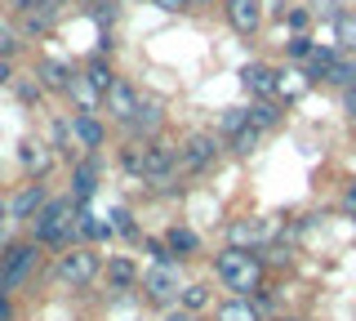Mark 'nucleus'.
<instances>
[{"label":"nucleus","mask_w":356,"mask_h":321,"mask_svg":"<svg viewBox=\"0 0 356 321\" xmlns=\"http://www.w3.org/2000/svg\"><path fill=\"white\" fill-rule=\"evenodd\" d=\"M214 272L222 276V285H227L232 295H254L263 285V259L254 250H236V246H227L214 259Z\"/></svg>","instance_id":"nucleus-1"},{"label":"nucleus","mask_w":356,"mask_h":321,"mask_svg":"<svg viewBox=\"0 0 356 321\" xmlns=\"http://www.w3.org/2000/svg\"><path fill=\"white\" fill-rule=\"evenodd\" d=\"M31 237L36 246H67L76 237V201H44L31 219Z\"/></svg>","instance_id":"nucleus-2"},{"label":"nucleus","mask_w":356,"mask_h":321,"mask_svg":"<svg viewBox=\"0 0 356 321\" xmlns=\"http://www.w3.org/2000/svg\"><path fill=\"white\" fill-rule=\"evenodd\" d=\"M218 152H222L218 134H192L178 148V174H187V179H192V174H205L209 165L218 161Z\"/></svg>","instance_id":"nucleus-3"},{"label":"nucleus","mask_w":356,"mask_h":321,"mask_svg":"<svg viewBox=\"0 0 356 321\" xmlns=\"http://www.w3.org/2000/svg\"><path fill=\"white\" fill-rule=\"evenodd\" d=\"M143 285H147V299H152V304H174V299L183 295V272H178L174 259H161L156 268H147Z\"/></svg>","instance_id":"nucleus-4"},{"label":"nucleus","mask_w":356,"mask_h":321,"mask_svg":"<svg viewBox=\"0 0 356 321\" xmlns=\"http://www.w3.org/2000/svg\"><path fill=\"white\" fill-rule=\"evenodd\" d=\"M98 268H103V263H98V254L81 246V250H67L63 254L58 276H63V285H72V290H85V285L98 276Z\"/></svg>","instance_id":"nucleus-5"},{"label":"nucleus","mask_w":356,"mask_h":321,"mask_svg":"<svg viewBox=\"0 0 356 321\" xmlns=\"http://www.w3.org/2000/svg\"><path fill=\"white\" fill-rule=\"evenodd\" d=\"M36 250H40V246L31 241V246H14V250L5 254V263H0V276H5L9 290H14V285H22V281H27V272L36 268Z\"/></svg>","instance_id":"nucleus-6"},{"label":"nucleus","mask_w":356,"mask_h":321,"mask_svg":"<svg viewBox=\"0 0 356 321\" xmlns=\"http://www.w3.org/2000/svg\"><path fill=\"white\" fill-rule=\"evenodd\" d=\"M67 134L76 139V148L94 152V148H103L107 130H103V120H98L94 112H76V116H72V125H67Z\"/></svg>","instance_id":"nucleus-7"},{"label":"nucleus","mask_w":356,"mask_h":321,"mask_svg":"<svg viewBox=\"0 0 356 321\" xmlns=\"http://www.w3.org/2000/svg\"><path fill=\"white\" fill-rule=\"evenodd\" d=\"M227 23L241 31V36H254V31L263 27V5L259 0H227Z\"/></svg>","instance_id":"nucleus-8"},{"label":"nucleus","mask_w":356,"mask_h":321,"mask_svg":"<svg viewBox=\"0 0 356 321\" xmlns=\"http://www.w3.org/2000/svg\"><path fill=\"white\" fill-rule=\"evenodd\" d=\"M103 103H107V112L116 116L120 125H129V120H134V112H138V103H143V98L134 94V85H125V81H116V85H111V90L103 94Z\"/></svg>","instance_id":"nucleus-9"},{"label":"nucleus","mask_w":356,"mask_h":321,"mask_svg":"<svg viewBox=\"0 0 356 321\" xmlns=\"http://www.w3.org/2000/svg\"><path fill=\"white\" fill-rule=\"evenodd\" d=\"M276 76H281V72L263 68V63H245V68H241V85H245L254 98H272V94H276Z\"/></svg>","instance_id":"nucleus-10"},{"label":"nucleus","mask_w":356,"mask_h":321,"mask_svg":"<svg viewBox=\"0 0 356 321\" xmlns=\"http://www.w3.org/2000/svg\"><path fill=\"white\" fill-rule=\"evenodd\" d=\"M44 201H49V196H44V183H27L14 201H9V219H36Z\"/></svg>","instance_id":"nucleus-11"},{"label":"nucleus","mask_w":356,"mask_h":321,"mask_svg":"<svg viewBox=\"0 0 356 321\" xmlns=\"http://www.w3.org/2000/svg\"><path fill=\"white\" fill-rule=\"evenodd\" d=\"M63 94H72V98H76V112H98V103H103V90H98V85L89 81L85 72H81V76H72Z\"/></svg>","instance_id":"nucleus-12"},{"label":"nucleus","mask_w":356,"mask_h":321,"mask_svg":"<svg viewBox=\"0 0 356 321\" xmlns=\"http://www.w3.org/2000/svg\"><path fill=\"white\" fill-rule=\"evenodd\" d=\"M263 237H267V228L259 224V219H241V224L227 228V246H236V250H259Z\"/></svg>","instance_id":"nucleus-13"},{"label":"nucleus","mask_w":356,"mask_h":321,"mask_svg":"<svg viewBox=\"0 0 356 321\" xmlns=\"http://www.w3.org/2000/svg\"><path fill=\"white\" fill-rule=\"evenodd\" d=\"M161 125H165V107L161 103H138V112H134V120H129V130L138 139H152Z\"/></svg>","instance_id":"nucleus-14"},{"label":"nucleus","mask_w":356,"mask_h":321,"mask_svg":"<svg viewBox=\"0 0 356 321\" xmlns=\"http://www.w3.org/2000/svg\"><path fill=\"white\" fill-rule=\"evenodd\" d=\"M67 81H72V72H67V63H58V58H44L40 68H36V85L40 90H67Z\"/></svg>","instance_id":"nucleus-15"},{"label":"nucleus","mask_w":356,"mask_h":321,"mask_svg":"<svg viewBox=\"0 0 356 321\" xmlns=\"http://www.w3.org/2000/svg\"><path fill=\"white\" fill-rule=\"evenodd\" d=\"M334 40L343 54H356V9H339L334 14Z\"/></svg>","instance_id":"nucleus-16"},{"label":"nucleus","mask_w":356,"mask_h":321,"mask_svg":"<svg viewBox=\"0 0 356 321\" xmlns=\"http://www.w3.org/2000/svg\"><path fill=\"white\" fill-rule=\"evenodd\" d=\"M218 321H263V308L250 304L245 295H236V299H227V304L218 308Z\"/></svg>","instance_id":"nucleus-17"},{"label":"nucleus","mask_w":356,"mask_h":321,"mask_svg":"<svg viewBox=\"0 0 356 321\" xmlns=\"http://www.w3.org/2000/svg\"><path fill=\"white\" fill-rule=\"evenodd\" d=\"M94 187H98V170H94V161H85V165H76V174H72V201H89L94 196Z\"/></svg>","instance_id":"nucleus-18"},{"label":"nucleus","mask_w":356,"mask_h":321,"mask_svg":"<svg viewBox=\"0 0 356 321\" xmlns=\"http://www.w3.org/2000/svg\"><path fill=\"white\" fill-rule=\"evenodd\" d=\"M165 246H170L174 259H187V254L200 250V237H196L192 228H170V232H165Z\"/></svg>","instance_id":"nucleus-19"},{"label":"nucleus","mask_w":356,"mask_h":321,"mask_svg":"<svg viewBox=\"0 0 356 321\" xmlns=\"http://www.w3.org/2000/svg\"><path fill=\"white\" fill-rule=\"evenodd\" d=\"M276 120H281V107H276L272 98H259V103L250 107V125H254V130H263V134L276 125Z\"/></svg>","instance_id":"nucleus-20"},{"label":"nucleus","mask_w":356,"mask_h":321,"mask_svg":"<svg viewBox=\"0 0 356 321\" xmlns=\"http://www.w3.org/2000/svg\"><path fill=\"white\" fill-rule=\"evenodd\" d=\"M325 81H330V85H339V90H348V85H356V63H352V58H343V54H339Z\"/></svg>","instance_id":"nucleus-21"},{"label":"nucleus","mask_w":356,"mask_h":321,"mask_svg":"<svg viewBox=\"0 0 356 321\" xmlns=\"http://www.w3.org/2000/svg\"><path fill=\"white\" fill-rule=\"evenodd\" d=\"M245 125H250V107H227V116H222V125H218V139L241 134Z\"/></svg>","instance_id":"nucleus-22"},{"label":"nucleus","mask_w":356,"mask_h":321,"mask_svg":"<svg viewBox=\"0 0 356 321\" xmlns=\"http://www.w3.org/2000/svg\"><path fill=\"white\" fill-rule=\"evenodd\" d=\"M107 276H111V290H125V285L138 281V272H134V263H129V259H111Z\"/></svg>","instance_id":"nucleus-23"},{"label":"nucleus","mask_w":356,"mask_h":321,"mask_svg":"<svg viewBox=\"0 0 356 321\" xmlns=\"http://www.w3.org/2000/svg\"><path fill=\"white\" fill-rule=\"evenodd\" d=\"M22 165L31 174H44L49 170V152H40V143H22Z\"/></svg>","instance_id":"nucleus-24"},{"label":"nucleus","mask_w":356,"mask_h":321,"mask_svg":"<svg viewBox=\"0 0 356 321\" xmlns=\"http://www.w3.org/2000/svg\"><path fill=\"white\" fill-rule=\"evenodd\" d=\"M259 139H263V130H254V125H245L241 134H232V152L236 157H250L254 148H259Z\"/></svg>","instance_id":"nucleus-25"},{"label":"nucleus","mask_w":356,"mask_h":321,"mask_svg":"<svg viewBox=\"0 0 356 321\" xmlns=\"http://www.w3.org/2000/svg\"><path fill=\"white\" fill-rule=\"evenodd\" d=\"M307 72H285V76H276V90H281V94H289V98H294V94H303L307 90Z\"/></svg>","instance_id":"nucleus-26"},{"label":"nucleus","mask_w":356,"mask_h":321,"mask_svg":"<svg viewBox=\"0 0 356 321\" xmlns=\"http://www.w3.org/2000/svg\"><path fill=\"white\" fill-rule=\"evenodd\" d=\"M178 304H183L187 313H200V308L209 304V290H205V285H183V295H178Z\"/></svg>","instance_id":"nucleus-27"},{"label":"nucleus","mask_w":356,"mask_h":321,"mask_svg":"<svg viewBox=\"0 0 356 321\" xmlns=\"http://www.w3.org/2000/svg\"><path fill=\"white\" fill-rule=\"evenodd\" d=\"M85 76H89V81H94V85H98L103 94L111 90V85H116V76H111V68H107V63H94V68H89Z\"/></svg>","instance_id":"nucleus-28"},{"label":"nucleus","mask_w":356,"mask_h":321,"mask_svg":"<svg viewBox=\"0 0 356 321\" xmlns=\"http://www.w3.org/2000/svg\"><path fill=\"white\" fill-rule=\"evenodd\" d=\"M107 228L120 232V237H129V232H134V214H129V210H111V214H107Z\"/></svg>","instance_id":"nucleus-29"},{"label":"nucleus","mask_w":356,"mask_h":321,"mask_svg":"<svg viewBox=\"0 0 356 321\" xmlns=\"http://www.w3.org/2000/svg\"><path fill=\"white\" fill-rule=\"evenodd\" d=\"M76 232H85V237H107V224H98V214H81L76 219Z\"/></svg>","instance_id":"nucleus-30"},{"label":"nucleus","mask_w":356,"mask_h":321,"mask_svg":"<svg viewBox=\"0 0 356 321\" xmlns=\"http://www.w3.org/2000/svg\"><path fill=\"white\" fill-rule=\"evenodd\" d=\"M285 54H289V58H294V63H303L307 54H312V40L303 36V31H298V36H294V40H289V45H285Z\"/></svg>","instance_id":"nucleus-31"},{"label":"nucleus","mask_w":356,"mask_h":321,"mask_svg":"<svg viewBox=\"0 0 356 321\" xmlns=\"http://www.w3.org/2000/svg\"><path fill=\"white\" fill-rule=\"evenodd\" d=\"M285 23H289V31L298 36V31H307V27H312V14H307V9H289Z\"/></svg>","instance_id":"nucleus-32"},{"label":"nucleus","mask_w":356,"mask_h":321,"mask_svg":"<svg viewBox=\"0 0 356 321\" xmlns=\"http://www.w3.org/2000/svg\"><path fill=\"white\" fill-rule=\"evenodd\" d=\"M14 45H18V40H14V27L0 23V54H14Z\"/></svg>","instance_id":"nucleus-33"},{"label":"nucleus","mask_w":356,"mask_h":321,"mask_svg":"<svg viewBox=\"0 0 356 321\" xmlns=\"http://www.w3.org/2000/svg\"><path fill=\"white\" fill-rule=\"evenodd\" d=\"M152 5H156V9H165V14H183L192 0H152Z\"/></svg>","instance_id":"nucleus-34"},{"label":"nucleus","mask_w":356,"mask_h":321,"mask_svg":"<svg viewBox=\"0 0 356 321\" xmlns=\"http://www.w3.org/2000/svg\"><path fill=\"white\" fill-rule=\"evenodd\" d=\"M343 210H348V214H356V179L343 187Z\"/></svg>","instance_id":"nucleus-35"},{"label":"nucleus","mask_w":356,"mask_h":321,"mask_svg":"<svg viewBox=\"0 0 356 321\" xmlns=\"http://www.w3.org/2000/svg\"><path fill=\"white\" fill-rule=\"evenodd\" d=\"M54 5V0H14V9H22V14H31V9H44Z\"/></svg>","instance_id":"nucleus-36"},{"label":"nucleus","mask_w":356,"mask_h":321,"mask_svg":"<svg viewBox=\"0 0 356 321\" xmlns=\"http://www.w3.org/2000/svg\"><path fill=\"white\" fill-rule=\"evenodd\" d=\"M343 107H348V116H356V85L343 90Z\"/></svg>","instance_id":"nucleus-37"},{"label":"nucleus","mask_w":356,"mask_h":321,"mask_svg":"<svg viewBox=\"0 0 356 321\" xmlns=\"http://www.w3.org/2000/svg\"><path fill=\"white\" fill-rule=\"evenodd\" d=\"M0 321H14V304H9V295L0 299Z\"/></svg>","instance_id":"nucleus-38"},{"label":"nucleus","mask_w":356,"mask_h":321,"mask_svg":"<svg viewBox=\"0 0 356 321\" xmlns=\"http://www.w3.org/2000/svg\"><path fill=\"white\" fill-rule=\"evenodd\" d=\"M9 81V63H5V54H0V85Z\"/></svg>","instance_id":"nucleus-39"},{"label":"nucleus","mask_w":356,"mask_h":321,"mask_svg":"<svg viewBox=\"0 0 356 321\" xmlns=\"http://www.w3.org/2000/svg\"><path fill=\"white\" fill-rule=\"evenodd\" d=\"M5 219H9V210H0V228H5Z\"/></svg>","instance_id":"nucleus-40"},{"label":"nucleus","mask_w":356,"mask_h":321,"mask_svg":"<svg viewBox=\"0 0 356 321\" xmlns=\"http://www.w3.org/2000/svg\"><path fill=\"white\" fill-rule=\"evenodd\" d=\"M196 5H214V0H196Z\"/></svg>","instance_id":"nucleus-41"},{"label":"nucleus","mask_w":356,"mask_h":321,"mask_svg":"<svg viewBox=\"0 0 356 321\" xmlns=\"http://www.w3.org/2000/svg\"><path fill=\"white\" fill-rule=\"evenodd\" d=\"M174 321H192V317H174Z\"/></svg>","instance_id":"nucleus-42"},{"label":"nucleus","mask_w":356,"mask_h":321,"mask_svg":"<svg viewBox=\"0 0 356 321\" xmlns=\"http://www.w3.org/2000/svg\"><path fill=\"white\" fill-rule=\"evenodd\" d=\"M281 321H294V317H281Z\"/></svg>","instance_id":"nucleus-43"}]
</instances>
